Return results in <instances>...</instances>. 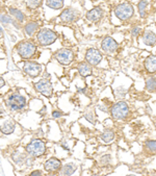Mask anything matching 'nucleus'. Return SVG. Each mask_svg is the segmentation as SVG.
<instances>
[{
	"label": "nucleus",
	"instance_id": "nucleus-1",
	"mask_svg": "<svg viewBox=\"0 0 156 176\" xmlns=\"http://www.w3.org/2000/svg\"><path fill=\"white\" fill-rule=\"evenodd\" d=\"M110 115L112 118L116 121H125L130 115V109L127 102L125 101H118L113 103L110 107Z\"/></svg>",
	"mask_w": 156,
	"mask_h": 176
},
{
	"label": "nucleus",
	"instance_id": "nucleus-2",
	"mask_svg": "<svg viewBox=\"0 0 156 176\" xmlns=\"http://www.w3.org/2000/svg\"><path fill=\"white\" fill-rule=\"evenodd\" d=\"M5 104H7V109L11 112L15 113V112L23 111L26 107V105H27V102H26L25 97L22 96V95L18 93H13L7 97V101H5Z\"/></svg>",
	"mask_w": 156,
	"mask_h": 176
},
{
	"label": "nucleus",
	"instance_id": "nucleus-3",
	"mask_svg": "<svg viewBox=\"0 0 156 176\" xmlns=\"http://www.w3.org/2000/svg\"><path fill=\"white\" fill-rule=\"evenodd\" d=\"M26 152L32 157H40L46 153V144L40 139H32L26 146Z\"/></svg>",
	"mask_w": 156,
	"mask_h": 176
},
{
	"label": "nucleus",
	"instance_id": "nucleus-4",
	"mask_svg": "<svg viewBox=\"0 0 156 176\" xmlns=\"http://www.w3.org/2000/svg\"><path fill=\"white\" fill-rule=\"evenodd\" d=\"M16 50H17V53L22 58L29 59L35 54V52H37V45H35L34 42L24 41L18 44Z\"/></svg>",
	"mask_w": 156,
	"mask_h": 176
},
{
	"label": "nucleus",
	"instance_id": "nucleus-5",
	"mask_svg": "<svg viewBox=\"0 0 156 176\" xmlns=\"http://www.w3.org/2000/svg\"><path fill=\"white\" fill-rule=\"evenodd\" d=\"M57 34L49 28H42L37 34V41L41 46H48L57 40Z\"/></svg>",
	"mask_w": 156,
	"mask_h": 176
},
{
	"label": "nucleus",
	"instance_id": "nucleus-6",
	"mask_svg": "<svg viewBox=\"0 0 156 176\" xmlns=\"http://www.w3.org/2000/svg\"><path fill=\"white\" fill-rule=\"evenodd\" d=\"M133 14V7L128 2H122V3L117 5V7L115 8V15L122 21H127L131 19Z\"/></svg>",
	"mask_w": 156,
	"mask_h": 176
},
{
	"label": "nucleus",
	"instance_id": "nucleus-7",
	"mask_svg": "<svg viewBox=\"0 0 156 176\" xmlns=\"http://www.w3.org/2000/svg\"><path fill=\"white\" fill-rule=\"evenodd\" d=\"M55 59L57 61L59 64L62 66H69L72 64V62L75 58V53L73 52V50L68 49V48H62L56 51L54 54Z\"/></svg>",
	"mask_w": 156,
	"mask_h": 176
},
{
	"label": "nucleus",
	"instance_id": "nucleus-8",
	"mask_svg": "<svg viewBox=\"0 0 156 176\" xmlns=\"http://www.w3.org/2000/svg\"><path fill=\"white\" fill-rule=\"evenodd\" d=\"M35 91L44 95L45 97H51L53 94V86L51 82L48 79H40L39 81L34 85Z\"/></svg>",
	"mask_w": 156,
	"mask_h": 176
},
{
	"label": "nucleus",
	"instance_id": "nucleus-9",
	"mask_svg": "<svg viewBox=\"0 0 156 176\" xmlns=\"http://www.w3.org/2000/svg\"><path fill=\"white\" fill-rule=\"evenodd\" d=\"M23 71L30 77H38L42 73V66L37 62L27 61L23 65Z\"/></svg>",
	"mask_w": 156,
	"mask_h": 176
},
{
	"label": "nucleus",
	"instance_id": "nucleus-10",
	"mask_svg": "<svg viewBox=\"0 0 156 176\" xmlns=\"http://www.w3.org/2000/svg\"><path fill=\"white\" fill-rule=\"evenodd\" d=\"M102 58H103V54L97 48H89L86 50L85 62H88L89 65L97 66L101 63Z\"/></svg>",
	"mask_w": 156,
	"mask_h": 176
},
{
	"label": "nucleus",
	"instance_id": "nucleus-11",
	"mask_svg": "<svg viewBox=\"0 0 156 176\" xmlns=\"http://www.w3.org/2000/svg\"><path fill=\"white\" fill-rule=\"evenodd\" d=\"M101 48L107 54H113L119 48V44L112 37H105L101 42Z\"/></svg>",
	"mask_w": 156,
	"mask_h": 176
},
{
	"label": "nucleus",
	"instance_id": "nucleus-12",
	"mask_svg": "<svg viewBox=\"0 0 156 176\" xmlns=\"http://www.w3.org/2000/svg\"><path fill=\"white\" fill-rule=\"evenodd\" d=\"M62 162L56 157H51V159L47 160L44 164V169L47 173H55L59 172L62 169Z\"/></svg>",
	"mask_w": 156,
	"mask_h": 176
},
{
	"label": "nucleus",
	"instance_id": "nucleus-13",
	"mask_svg": "<svg viewBox=\"0 0 156 176\" xmlns=\"http://www.w3.org/2000/svg\"><path fill=\"white\" fill-rule=\"evenodd\" d=\"M77 17H78L77 12L70 7L65 8V10L62 12V14L59 15L61 20L64 21V22H73V21L77 19Z\"/></svg>",
	"mask_w": 156,
	"mask_h": 176
},
{
	"label": "nucleus",
	"instance_id": "nucleus-14",
	"mask_svg": "<svg viewBox=\"0 0 156 176\" xmlns=\"http://www.w3.org/2000/svg\"><path fill=\"white\" fill-rule=\"evenodd\" d=\"M103 17V11L101 7H94L86 13V19L91 22H98Z\"/></svg>",
	"mask_w": 156,
	"mask_h": 176
},
{
	"label": "nucleus",
	"instance_id": "nucleus-15",
	"mask_svg": "<svg viewBox=\"0 0 156 176\" xmlns=\"http://www.w3.org/2000/svg\"><path fill=\"white\" fill-rule=\"evenodd\" d=\"M92 67L93 66L89 65L88 62H81V63L78 64L77 70L82 77H88L89 75H92V73H93V68Z\"/></svg>",
	"mask_w": 156,
	"mask_h": 176
},
{
	"label": "nucleus",
	"instance_id": "nucleus-16",
	"mask_svg": "<svg viewBox=\"0 0 156 176\" xmlns=\"http://www.w3.org/2000/svg\"><path fill=\"white\" fill-rule=\"evenodd\" d=\"M143 43L147 46H154L156 45V34L151 30H146L143 34Z\"/></svg>",
	"mask_w": 156,
	"mask_h": 176
},
{
	"label": "nucleus",
	"instance_id": "nucleus-17",
	"mask_svg": "<svg viewBox=\"0 0 156 176\" xmlns=\"http://www.w3.org/2000/svg\"><path fill=\"white\" fill-rule=\"evenodd\" d=\"M145 69L148 73L153 74L156 72V55H149L145 61Z\"/></svg>",
	"mask_w": 156,
	"mask_h": 176
},
{
	"label": "nucleus",
	"instance_id": "nucleus-18",
	"mask_svg": "<svg viewBox=\"0 0 156 176\" xmlns=\"http://www.w3.org/2000/svg\"><path fill=\"white\" fill-rule=\"evenodd\" d=\"M16 128V124L11 121H7L0 126V131H1L3 135H11L15 131Z\"/></svg>",
	"mask_w": 156,
	"mask_h": 176
},
{
	"label": "nucleus",
	"instance_id": "nucleus-19",
	"mask_svg": "<svg viewBox=\"0 0 156 176\" xmlns=\"http://www.w3.org/2000/svg\"><path fill=\"white\" fill-rule=\"evenodd\" d=\"M115 137H116L115 131H113L112 129H109V128H107V129H105V130L103 131V132L101 133L100 138H101V140L104 143H110L112 141H113Z\"/></svg>",
	"mask_w": 156,
	"mask_h": 176
},
{
	"label": "nucleus",
	"instance_id": "nucleus-20",
	"mask_svg": "<svg viewBox=\"0 0 156 176\" xmlns=\"http://www.w3.org/2000/svg\"><path fill=\"white\" fill-rule=\"evenodd\" d=\"M39 28V24L37 22H28L27 24L24 26V31H25V34L28 35V37H31V35H34V34L35 31L38 30Z\"/></svg>",
	"mask_w": 156,
	"mask_h": 176
},
{
	"label": "nucleus",
	"instance_id": "nucleus-21",
	"mask_svg": "<svg viewBox=\"0 0 156 176\" xmlns=\"http://www.w3.org/2000/svg\"><path fill=\"white\" fill-rule=\"evenodd\" d=\"M76 170V167L73 164H66L65 166H62V169L59 170V174L61 175H72Z\"/></svg>",
	"mask_w": 156,
	"mask_h": 176
},
{
	"label": "nucleus",
	"instance_id": "nucleus-22",
	"mask_svg": "<svg viewBox=\"0 0 156 176\" xmlns=\"http://www.w3.org/2000/svg\"><path fill=\"white\" fill-rule=\"evenodd\" d=\"M146 90L148 92H156V78L150 76L146 79Z\"/></svg>",
	"mask_w": 156,
	"mask_h": 176
},
{
	"label": "nucleus",
	"instance_id": "nucleus-23",
	"mask_svg": "<svg viewBox=\"0 0 156 176\" xmlns=\"http://www.w3.org/2000/svg\"><path fill=\"white\" fill-rule=\"evenodd\" d=\"M46 4L53 10H59L64 7V0H46Z\"/></svg>",
	"mask_w": 156,
	"mask_h": 176
},
{
	"label": "nucleus",
	"instance_id": "nucleus-24",
	"mask_svg": "<svg viewBox=\"0 0 156 176\" xmlns=\"http://www.w3.org/2000/svg\"><path fill=\"white\" fill-rule=\"evenodd\" d=\"M145 149L150 154L156 153V140H149L145 143Z\"/></svg>",
	"mask_w": 156,
	"mask_h": 176
},
{
	"label": "nucleus",
	"instance_id": "nucleus-25",
	"mask_svg": "<svg viewBox=\"0 0 156 176\" xmlns=\"http://www.w3.org/2000/svg\"><path fill=\"white\" fill-rule=\"evenodd\" d=\"M10 13H11V15H13V16L16 18L18 21H19V22H23L24 19H25V16H24V14L21 11L17 10V8L11 7L10 8Z\"/></svg>",
	"mask_w": 156,
	"mask_h": 176
},
{
	"label": "nucleus",
	"instance_id": "nucleus-26",
	"mask_svg": "<svg viewBox=\"0 0 156 176\" xmlns=\"http://www.w3.org/2000/svg\"><path fill=\"white\" fill-rule=\"evenodd\" d=\"M148 7V1L147 0H140L139 3V14L140 18H145L146 17V7Z\"/></svg>",
	"mask_w": 156,
	"mask_h": 176
},
{
	"label": "nucleus",
	"instance_id": "nucleus-27",
	"mask_svg": "<svg viewBox=\"0 0 156 176\" xmlns=\"http://www.w3.org/2000/svg\"><path fill=\"white\" fill-rule=\"evenodd\" d=\"M110 162H112V155L106 153L100 157V160H99V165L102 167H105V166H108Z\"/></svg>",
	"mask_w": 156,
	"mask_h": 176
},
{
	"label": "nucleus",
	"instance_id": "nucleus-28",
	"mask_svg": "<svg viewBox=\"0 0 156 176\" xmlns=\"http://www.w3.org/2000/svg\"><path fill=\"white\" fill-rule=\"evenodd\" d=\"M0 22L4 23V24H10V23H11L13 25H16L17 27H18L17 23L15 22V21L11 19V18H10L8 16H7V15H1V14H0Z\"/></svg>",
	"mask_w": 156,
	"mask_h": 176
},
{
	"label": "nucleus",
	"instance_id": "nucleus-29",
	"mask_svg": "<svg viewBox=\"0 0 156 176\" xmlns=\"http://www.w3.org/2000/svg\"><path fill=\"white\" fill-rule=\"evenodd\" d=\"M41 2L42 0H26V5L29 7V8H37L41 5Z\"/></svg>",
	"mask_w": 156,
	"mask_h": 176
},
{
	"label": "nucleus",
	"instance_id": "nucleus-30",
	"mask_svg": "<svg viewBox=\"0 0 156 176\" xmlns=\"http://www.w3.org/2000/svg\"><path fill=\"white\" fill-rule=\"evenodd\" d=\"M24 160H25V156H24L22 153H20V152H16V153L13 154V160L16 164L22 163Z\"/></svg>",
	"mask_w": 156,
	"mask_h": 176
},
{
	"label": "nucleus",
	"instance_id": "nucleus-31",
	"mask_svg": "<svg viewBox=\"0 0 156 176\" xmlns=\"http://www.w3.org/2000/svg\"><path fill=\"white\" fill-rule=\"evenodd\" d=\"M85 120H88L89 122H91L92 124H95L96 123V119H95V116H94V113L93 112H86L85 114Z\"/></svg>",
	"mask_w": 156,
	"mask_h": 176
},
{
	"label": "nucleus",
	"instance_id": "nucleus-32",
	"mask_svg": "<svg viewBox=\"0 0 156 176\" xmlns=\"http://www.w3.org/2000/svg\"><path fill=\"white\" fill-rule=\"evenodd\" d=\"M140 31H142V28H140V26H135V27H133L132 29H131V35H132L134 38H136L140 35Z\"/></svg>",
	"mask_w": 156,
	"mask_h": 176
},
{
	"label": "nucleus",
	"instance_id": "nucleus-33",
	"mask_svg": "<svg viewBox=\"0 0 156 176\" xmlns=\"http://www.w3.org/2000/svg\"><path fill=\"white\" fill-rule=\"evenodd\" d=\"M61 117H62V112H59V111H53L52 112V118L58 119V118H61Z\"/></svg>",
	"mask_w": 156,
	"mask_h": 176
},
{
	"label": "nucleus",
	"instance_id": "nucleus-34",
	"mask_svg": "<svg viewBox=\"0 0 156 176\" xmlns=\"http://www.w3.org/2000/svg\"><path fill=\"white\" fill-rule=\"evenodd\" d=\"M89 89L88 88H77V92L78 93H81V94H88Z\"/></svg>",
	"mask_w": 156,
	"mask_h": 176
},
{
	"label": "nucleus",
	"instance_id": "nucleus-35",
	"mask_svg": "<svg viewBox=\"0 0 156 176\" xmlns=\"http://www.w3.org/2000/svg\"><path fill=\"white\" fill-rule=\"evenodd\" d=\"M26 162H28V163H26V165L29 167L34 164V159H28V160H26Z\"/></svg>",
	"mask_w": 156,
	"mask_h": 176
},
{
	"label": "nucleus",
	"instance_id": "nucleus-36",
	"mask_svg": "<svg viewBox=\"0 0 156 176\" xmlns=\"http://www.w3.org/2000/svg\"><path fill=\"white\" fill-rule=\"evenodd\" d=\"M4 85H5V81H4V79L2 78L1 76H0V89H1L2 86H4Z\"/></svg>",
	"mask_w": 156,
	"mask_h": 176
},
{
	"label": "nucleus",
	"instance_id": "nucleus-37",
	"mask_svg": "<svg viewBox=\"0 0 156 176\" xmlns=\"http://www.w3.org/2000/svg\"><path fill=\"white\" fill-rule=\"evenodd\" d=\"M30 175H42V172L40 170H37V171H34L30 173Z\"/></svg>",
	"mask_w": 156,
	"mask_h": 176
},
{
	"label": "nucleus",
	"instance_id": "nucleus-38",
	"mask_svg": "<svg viewBox=\"0 0 156 176\" xmlns=\"http://www.w3.org/2000/svg\"><path fill=\"white\" fill-rule=\"evenodd\" d=\"M45 113H46V107H45V106H44V107H43V109H41V111H40V114H41V115H44V114H45Z\"/></svg>",
	"mask_w": 156,
	"mask_h": 176
},
{
	"label": "nucleus",
	"instance_id": "nucleus-39",
	"mask_svg": "<svg viewBox=\"0 0 156 176\" xmlns=\"http://www.w3.org/2000/svg\"><path fill=\"white\" fill-rule=\"evenodd\" d=\"M2 34H3V30H2V28L0 27V37H1V35H2Z\"/></svg>",
	"mask_w": 156,
	"mask_h": 176
},
{
	"label": "nucleus",
	"instance_id": "nucleus-40",
	"mask_svg": "<svg viewBox=\"0 0 156 176\" xmlns=\"http://www.w3.org/2000/svg\"><path fill=\"white\" fill-rule=\"evenodd\" d=\"M1 114H3V109H0V115H1Z\"/></svg>",
	"mask_w": 156,
	"mask_h": 176
}]
</instances>
